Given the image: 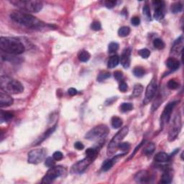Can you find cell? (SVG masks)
Instances as JSON below:
<instances>
[{
	"label": "cell",
	"mask_w": 184,
	"mask_h": 184,
	"mask_svg": "<svg viewBox=\"0 0 184 184\" xmlns=\"http://www.w3.org/2000/svg\"><path fill=\"white\" fill-rule=\"evenodd\" d=\"M10 18L15 23L31 29H39L45 25L40 19L30 15V13L21 10L13 11L10 14Z\"/></svg>",
	"instance_id": "6da1fadb"
},
{
	"label": "cell",
	"mask_w": 184,
	"mask_h": 184,
	"mask_svg": "<svg viewBox=\"0 0 184 184\" xmlns=\"http://www.w3.org/2000/svg\"><path fill=\"white\" fill-rule=\"evenodd\" d=\"M0 48L2 52L12 55L22 54L25 50V45L20 40L10 37H1Z\"/></svg>",
	"instance_id": "7a4b0ae2"
},
{
	"label": "cell",
	"mask_w": 184,
	"mask_h": 184,
	"mask_svg": "<svg viewBox=\"0 0 184 184\" xmlns=\"http://www.w3.org/2000/svg\"><path fill=\"white\" fill-rule=\"evenodd\" d=\"M11 4L25 12H39L43 9L42 2L37 0H12Z\"/></svg>",
	"instance_id": "3957f363"
},
{
	"label": "cell",
	"mask_w": 184,
	"mask_h": 184,
	"mask_svg": "<svg viewBox=\"0 0 184 184\" xmlns=\"http://www.w3.org/2000/svg\"><path fill=\"white\" fill-rule=\"evenodd\" d=\"M1 89L9 94H19L24 91L23 85L19 81L12 79L7 76H2L1 77Z\"/></svg>",
	"instance_id": "277c9868"
},
{
	"label": "cell",
	"mask_w": 184,
	"mask_h": 184,
	"mask_svg": "<svg viewBox=\"0 0 184 184\" xmlns=\"http://www.w3.org/2000/svg\"><path fill=\"white\" fill-rule=\"evenodd\" d=\"M109 129L105 124H99L91 129L85 135V138L91 141L102 142L108 135Z\"/></svg>",
	"instance_id": "5b68a950"
},
{
	"label": "cell",
	"mask_w": 184,
	"mask_h": 184,
	"mask_svg": "<svg viewBox=\"0 0 184 184\" xmlns=\"http://www.w3.org/2000/svg\"><path fill=\"white\" fill-rule=\"evenodd\" d=\"M129 132V129L128 127H124L116 134L111 140L109 142L108 148H107V155L110 156L112 155L118 149V146L120 144V142L122 141V140L128 135Z\"/></svg>",
	"instance_id": "8992f818"
},
{
	"label": "cell",
	"mask_w": 184,
	"mask_h": 184,
	"mask_svg": "<svg viewBox=\"0 0 184 184\" xmlns=\"http://www.w3.org/2000/svg\"><path fill=\"white\" fill-rule=\"evenodd\" d=\"M66 173V169L61 165H54L50 168L43 178L42 183H50L59 177L63 176Z\"/></svg>",
	"instance_id": "52a82bcc"
},
{
	"label": "cell",
	"mask_w": 184,
	"mask_h": 184,
	"mask_svg": "<svg viewBox=\"0 0 184 184\" xmlns=\"http://www.w3.org/2000/svg\"><path fill=\"white\" fill-rule=\"evenodd\" d=\"M181 128H182V122H181L180 114L178 113V115H176L175 117L170 128L169 135H168V140L170 142L174 141L176 139L181 132Z\"/></svg>",
	"instance_id": "ba28073f"
},
{
	"label": "cell",
	"mask_w": 184,
	"mask_h": 184,
	"mask_svg": "<svg viewBox=\"0 0 184 184\" xmlns=\"http://www.w3.org/2000/svg\"><path fill=\"white\" fill-rule=\"evenodd\" d=\"M46 155H47V152L45 149H35L28 153L27 161L28 163L31 164H38L44 161Z\"/></svg>",
	"instance_id": "9c48e42d"
},
{
	"label": "cell",
	"mask_w": 184,
	"mask_h": 184,
	"mask_svg": "<svg viewBox=\"0 0 184 184\" xmlns=\"http://www.w3.org/2000/svg\"><path fill=\"white\" fill-rule=\"evenodd\" d=\"M94 160V158H91V157H85L84 159L77 162V163H75L72 166L71 172L72 174H82V173L84 172L85 170L88 168V166L90 165L91 163H92Z\"/></svg>",
	"instance_id": "30bf717a"
},
{
	"label": "cell",
	"mask_w": 184,
	"mask_h": 184,
	"mask_svg": "<svg viewBox=\"0 0 184 184\" xmlns=\"http://www.w3.org/2000/svg\"><path fill=\"white\" fill-rule=\"evenodd\" d=\"M157 82L155 78H153L150 82V84L147 86L145 90V96L143 100L144 104H148L149 102H150L153 100V98L155 97V94L157 91Z\"/></svg>",
	"instance_id": "8fae6325"
},
{
	"label": "cell",
	"mask_w": 184,
	"mask_h": 184,
	"mask_svg": "<svg viewBox=\"0 0 184 184\" xmlns=\"http://www.w3.org/2000/svg\"><path fill=\"white\" fill-rule=\"evenodd\" d=\"M153 6L155 9L154 18L158 21L163 19L165 15V2L161 0H156L153 2Z\"/></svg>",
	"instance_id": "7c38bea8"
},
{
	"label": "cell",
	"mask_w": 184,
	"mask_h": 184,
	"mask_svg": "<svg viewBox=\"0 0 184 184\" xmlns=\"http://www.w3.org/2000/svg\"><path fill=\"white\" fill-rule=\"evenodd\" d=\"M177 103L178 102H171L166 105L165 109L162 113L161 117V125L163 127L165 123H168V121L170 120V116H171L172 111L175 108V107L176 106Z\"/></svg>",
	"instance_id": "4fadbf2b"
},
{
	"label": "cell",
	"mask_w": 184,
	"mask_h": 184,
	"mask_svg": "<svg viewBox=\"0 0 184 184\" xmlns=\"http://www.w3.org/2000/svg\"><path fill=\"white\" fill-rule=\"evenodd\" d=\"M14 100L12 98L10 94L7 92L4 91L1 89L0 92V107H7L13 104Z\"/></svg>",
	"instance_id": "5bb4252c"
},
{
	"label": "cell",
	"mask_w": 184,
	"mask_h": 184,
	"mask_svg": "<svg viewBox=\"0 0 184 184\" xmlns=\"http://www.w3.org/2000/svg\"><path fill=\"white\" fill-rule=\"evenodd\" d=\"M152 179V176L150 173L147 170H141L138 172L135 176V181L139 183H149Z\"/></svg>",
	"instance_id": "9a60e30c"
},
{
	"label": "cell",
	"mask_w": 184,
	"mask_h": 184,
	"mask_svg": "<svg viewBox=\"0 0 184 184\" xmlns=\"http://www.w3.org/2000/svg\"><path fill=\"white\" fill-rule=\"evenodd\" d=\"M130 53L131 52L130 49L124 50L122 52L121 58H119V61L121 62L122 66L125 69H128L130 65Z\"/></svg>",
	"instance_id": "2e32d148"
},
{
	"label": "cell",
	"mask_w": 184,
	"mask_h": 184,
	"mask_svg": "<svg viewBox=\"0 0 184 184\" xmlns=\"http://www.w3.org/2000/svg\"><path fill=\"white\" fill-rule=\"evenodd\" d=\"M2 59L4 61H7V62L15 63V64H18L23 62V59L20 57L15 56V55L9 54V53H2Z\"/></svg>",
	"instance_id": "e0dca14e"
},
{
	"label": "cell",
	"mask_w": 184,
	"mask_h": 184,
	"mask_svg": "<svg viewBox=\"0 0 184 184\" xmlns=\"http://www.w3.org/2000/svg\"><path fill=\"white\" fill-rule=\"evenodd\" d=\"M173 178H174V170L170 168H166L162 175L161 182L165 184L170 183L172 182Z\"/></svg>",
	"instance_id": "ac0fdd59"
},
{
	"label": "cell",
	"mask_w": 184,
	"mask_h": 184,
	"mask_svg": "<svg viewBox=\"0 0 184 184\" xmlns=\"http://www.w3.org/2000/svg\"><path fill=\"white\" fill-rule=\"evenodd\" d=\"M183 50V36H181L180 38L177 39L175 41L174 45L172 48V52H174V53L178 54L179 52H182Z\"/></svg>",
	"instance_id": "d6986e66"
},
{
	"label": "cell",
	"mask_w": 184,
	"mask_h": 184,
	"mask_svg": "<svg viewBox=\"0 0 184 184\" xmlns=\"http://www.w3.org/2000/svg\"><path fill=\"white\" fill-rule=\"evenodd\" d=\"M170 155L164 152L158 153L157 154L155 155L154 157L155 161L157 162V163H167V162L170 161Z\"/></svg>",
	"instance_id": "ffe728a7"
},
{
	"label": "cell",
	"mask_w": 184,
	"mask_h": 184,
	"mask_svg": "<svg viewBox=\"0 0 184 184\" xmlns=\"http://www.w3.org/2000/svg\"><path fill=\"white\" fill-rule=\"evenodd\" d=\"M166 65L168 69L171 70H176L180 66V62L178 59L175 58H169L166 61Z\"/></svg>",
	"instance_id": "44dd1931"
},
{
	"label": "cell",
	"mask_w": 184,
	"mask_h": 184,
	"mask_svg": "<svg viewBox=\"0 0 184 184\" xmlns=\"http://www.w3.org/2000/svg\"><path fill=\"white\" fill-rule=\"evenodd\" d=\"M13 117H14L13 113L10 112V111L1 110V112H0V119H1V122H10Z\"/></svg>",
	"instance_id": "7402d4cb"
},
{
	"label": "cell",
	"mask_w": 184,
	"mask_h": 184,
	"mask_svg": "<svg viewBox=\"0 0 184 184\" xmlns=\"http://www.w3.org/2000/svg\"><path fill=\"white\" fill-rule=\"evenodd\" d=\"M119 63V56L117 55L111 56L110 58L109 59L108 63H107V67L109 69H114V68L117 67Z\"/></svg>",
	"instance_id": "603a6c76"
},
{
	"label": "cell",
	"mask_w": 184,
	"mask_h": 184,
	"mask_svg": "<svg viewBox=\"0 0 184 184\" xmlns=\"http://www.w3.org/2000/svg\"><path fill=\"white\" fill-rule=\"evenodd\" d=\"M56 125H55L54 127H52V128H50L49 130H48L47 131H46V132L44 133V134L43 135V136L41 137L40 138H39V139H38V140H37V142H36V144H35V145H38V144H40L41 142L44 141V140H45V139H47V138H48V137H49L50 135H51L52 132H54L55 130H56Z\"/></svg>",
	"instance_id": "cb8c5ba5"
},
{
	"label": "cell",
	"mask_w": 184,
	"mask_h": 184,
	"mask_svg": "<svg viewBox=\"0 0 184 184\" xmlns=\"http://www.w3.org/2000/svg\"><path fill=\"white\" fill-rule=\"evenodd\" d=\"M78 58L81 62H87L91 58V55L88 51L86 50H81L78 54Z\"/></svg>",
	"instance_id": "d4e9b609"
},
{
	"label": "cell",
	"mask_w": 184,
	"mask_h": 184,
	"mask_svg": "<svg viewBox=\"0 0 184 184\" xmlns=\"http://www.w3.org/2000/svg\"><path fill=\"white\" fill-rule=\"evenodd\" d=\"M155 150V144L153 142L148 143L143 149V153L146 155H152Z\"/></svg>",
	"instance_id": "484cf974"
},
{
	"label": "cell",
	"mask_w": 184,
	"mask_h": 184,
	"mask_svg": "<svg viewBox=\"0 0 184 184\" xmlns=\"http://www.w3.org/2000/svg\"><path fill=\"white\" fill-rule=\"evenodd\" d=\"M183 10V4L181 2H175L170 6V11L172 13L176 14V13L181 12Z\"/></svg>",
	"instance_id": "4316f807"
},
{
	"label": "cell",
	"mask_w": 184,
	"mask_h": 184,
	"mask_svg": "<svg viewBox=\"0 0 184 184\" xmlns=\"http://www.w3.org/2000/svg\"><path fill=\"white\" fill-rule=\"evenodd\" d=\"M122 124H123V122H122L121 118H119V117H116L115 116V117L111 118V126L115 129L121 128Z\"/></svg>",
	"instance_id": "83f0119b"
},
{
	"label": "cell",
	"mask_w": 184,
	"mask_h": 184,
	"mask_svg": "<svg viewBox=\"0 0 184 184\" xmlns=\"http://www.w3.org/2000/svg\"><path fill=\"white\" fill-rule=\"evenodd\" d=\"M130 33V28L127 26H124L119 28V30H118V35L119 37L122 38H124V37L128 36Z\"/></svg>",
	"instance_id": "f1b7e54d"
},
{
	"label": "cell",
	"mask_w": 184,
	"mask_h": 184,
	"mask_svg": "<svg viewBox=\"0 0 184 184\" xmlns=\"http://www.w3.org/2000/svg\"><path fill=\"white\" fill-rule=\"evenodd\" d=\"M142 91H143V86H142V85L140 84H136L134 87V89H133L132 96L134 97H138V96L141 95Z\"/></svg>",
	"instance_id": "f546056e"
},
{
	"label": "cell",
	"mask_w": 184,
	"mask_h": 184,
	"mask_svg": "<svg viewBox=\"0 0 184 184\" xmlns=\"http://www.w3.org/2000/svg\"><path fill=\"white\" fill-rule=\"evenodd\" d=\"M114 164H115V161H113V159L110 160H107L106 161H104V163H103L102 169L103 171H107V170H110Z\"/></svg>",
	"instance_id": "4dcf8cb0"
},
{
	"label": "cell",
	"mask_w": 184,
	"mask_h": 184,
	"mask_svg": "<svg viewBox=\"0 0 184 184\" xmlns=\"http://www.w3.org/2000/svg\"><path fill=\"white\" fill-rule=\"evenodd\" d=\"M133 73L134 75L138 78H141L142 76H144L145 74V70H144L142 67L138 66L135 67L134 70H133Z\"/></svg>",
	"instance_id": "1f68e13d"
},
{
	"label": "cell",
	"mask_w": 184,
	"mask_h": 184,
	"mask_svg": "<svg viewBox=\"0 0 184 184\" xmlns=\"http://www.w3.org/2000/svg\"><path fill=\"white\" fill-rule=\"evenodd\" d=\"M153 45L158 50H162L165 48V43L160 38H156L153 40Z\"/></svg>",
	"instance_id": "d6a6232c"
},
{
	"label": "cell",
	"mask_w": 184,
	"mask_h": 184,
	"mask_svg": "<svg viewBox=\"0 0 184 184\" xmlns=\"http://www.w3.org/2000/svg\"><path fill=\"white\" fill-rule=\"evenodd\" d=\"M111 76V73L108 71H102L98 74V77H97V80L98 82H102L103 81L107 79V78H110Z\"/></svg>",
	"instance_id": "836d02e7"
},
{
	"label": "cell",
	"mask_w": 184,
	"mask_h": 184,
	"mask_svg": "<svg viewBox=\"0 0 184 184\" xmlns=\"http://www.w3.org/2000/svg\"><path fill=\"white\" fill-rule=\"evenodd\" d=\"M120 110L123 112H127V111H130L132 110L133 105L131 103H122L120 106Z\"/></svg>",
	"instance_id": "e575fe53"
},
{
	"label": "cell",
	"mask_w": 184,
	"mask_h": 184,
	"mask_svg": "<svg viewBox=\"0 0 184 184\" xmlns=\"http://www.w3.org/2000/svg\"><path fill=\"white\" fill-rule=\"evenodd\" d=\"M119 49V44L116 42H111L109 44L108 46V51L109 53H113L117 51V50Z\"/></svg>",
	"instance_id": "d590c367"
},
{
	"label": "cell",
	"mask_w": 184,
	"mask_h": 184,
	"mask_svg": "<svg viewBox=\"0 0 184 184\" xmlns=\"http://www.w3.org/2000/svg\"><path fill=\"white\" fill-rule=\"evenodd\" d=\"M168 87L171 90H176V89H178L179 84L178 82H176L175 79H170L169 82H168Z\"/></svg>",
	"instance_id": "8d00e7d4"
},
{
	"label": "cell",
	"mask_w": 184,
	"mask_h": 184,
	"mask_svg": "<svg viewBox=\"0 0 184 184\" xmlns=\"http://www.w3.org/2000/svg\"><path fill=\"white\" fill-rule=\"evenodd\" d=\"M138 54H139L142 58H148V57L150 56V50L147 49V48H143V49L140 50L139 51H138Z\"/></svg>",
	"instance_id": "74e56055"
},
{
	"label": "cell",
	"mask_w": 184,
	"mask_h": 184,
	"mask_svg": "<svg viewBox=\"0 0 184 184\" xmlns=\"http://www.w3.org/2000/svg\"><path fill=\"white\" fill-rule=\"evenodd\" d=\"M143 15L145 16L146 19H148V20H150L151 19V14H150V9L148 5H147L145 4L143 6Z\"/></svg>",
	"instance_id": "f35d334b"
},
{
	"label": "cell",
	"mask_w": 184,
	"mask_h": 184,
	"mask_svg": "<svg viewBox=\"0 0 184 184\" xmlns=\"http://www.w3.org/2000/svg\"><path fill=\"white\" fill-rule=\"evenodd\" d=\"M55 164H56V161H55V159L53 158V157H48L45 159V165L47 166V167L51 168V167H52V166L55 165Z\"/></svg>",
	"instance_id": "ab89813d"
},
{
	"label": "cell",
	"mask_w": 184,
	"mask_h": 184,
	"mask_svg": "<svg viewBox=\"0 0 184 184\" xmlns=\"http://www.w3.org/2000/svg\"><path fill=\"white\" fill-rule=\"evenodd\" d=\"M91 28L93 30H94V31H98V30H100L101 29H102V25H101V23H99V22L94 21L91 23Z\"/></svg>",
	"instance_id": "60d3db41"
},
{
	"label": "cell",
	"mask_w": 184,
	"mask_h": 184,
	"mask_svg": "<svg viewBox=\"0 0 184 184\" xmlns=\"http://www.w3.org/2000/svg\"><path fill=\"white\" fill-rule=\"evenodd\" d=\"M118 148L119 150L122 151H128L130 148V144L128 143V142H122V143H120L118 146Z\"/></svg>",
	"instance_id": "b9f144b4"
},
{
	"label": "cell",
	"mask_w": 184,
	"mask_h": 184,
	"mask_svg": "<svg viewBox=\"0 0 184 184\" xmlns=\"http://www.w3.org/2000/svg\"><path fill=\"white\" fill-rule=\"evenodd\" d=\"M52 157L55 159V161H58L63 159V155L60 151H56V152L53 153V155H52Z\"/></svg>",
	"instance_id": "7bdbcfd3"
},
{
	"label": "cell",
	"mask_w": 184,
	"mask_h": 184,
	"mask_svg": "<svg viewBox=\"0 0 184 184\" xmlns=\"http://www.w3.org/2000/svg\"><path fill=\"white\" fill-rule=\"evenodd\" d=\"M117 4V2L116 1H106L104 2V5L108 9H112L115 7Z\"/></svg>",
	"instance_id": "ee69618b"
},
{
	"label": "cell",
	"mask_w": 184,
	"mask_h": 184,
	"mask_svg": "<svg viewBox=\"0 0 184 184\" xmlns=\"http://www.w3.org/2000/svg\"><path fill=\"white\" fill-rule=\"evenodd\" d=\"M119 91H121L122 92L127 91H128V84H127L126 83L124 82H121V83H120V84H119Z\"/></svg>",
	"instance_id": "f6af8a7d"
},
{
	"label": "cell",
	"mask_w": 184,
	"mask_h": 184,
	"mask_svg": "<svg viewBox=\"0 0 184 184\" xmlns=\"http://www.w3.org/2000/svg\"><path fill=\"white\" fill-rule=\"evenodd\" d=\"M114 76H115V78L117 81H120L123 77V73H122V71H117L114 73Z\"/></svg>",
	"instance_id": "bcb514c9"
},
{
	"label": "cell",
	"mask_w": 184,
	"mask_h": 184,
	"mask_svg": "<svg viewBox=\"0 0 184 184\" xmlns=\"http://www.w3.org/2000/svg\"><path fill=\"white\" fill-rule=\"evenodd\" d=\"M131 23L134 26H138L140 24V19L138 17H133L131 19Z\"/></svg>",
	"instance_id": "7dc6e473"
},
{
	"label": "cell",
	"mask_w": 184,
	"mask_h": 184,
	"mask_svg": "<svg viewBox=\"0 0 184 184\" xmlns=\"http://www.w3.org/2000/svg\"><path fill=\"white\" fill-rule=\"evenodd\" d=\"M74 148L78 150H82L84 148V145L81 142H76V143L74 144Z\"/></svg>",
	"instance_id": "c3c4849f"
},
{
	"label": "cell",
	"mask_w": 184,
	"mask_h": 184,
	"mask_svg": "<svg viewBox=\"0 0 184 184\" xmlns=\"http://www.w3.org/2000/svg\"><path fill=\"white\" fill-rule=\"evenodd\" d=\"M77 92H78L77 90L74 88H70L69 90H68V93H69V95L71 96L76 95V94H77Z\"/></svg>",
	"instance_id": "681fc988"
},
{
	"label": "cell",
	"mask_w": 184,
	"mask_h": 184,
	"mask_svg": "<svg viewBox=\"0 0 184 184\" xmlns=\"http://www.w3.org/2000/svg\"><path fill=\"white\" fill-rule=\"evenodd\" d=\"M144 142V140H143V141H142V142H141V143H140V144H139V145H138V146L137 147V148H135V150H134V153H133V154H132V155H131L130 158H132V157L133 156H134V155L135 154V153H136V152H137V151L138 150H139V149L140 148V147H141V146L142 145V144H143V142Z\"/></svg>",
	"instance_id": "f907efd6"
}]
</instances>
